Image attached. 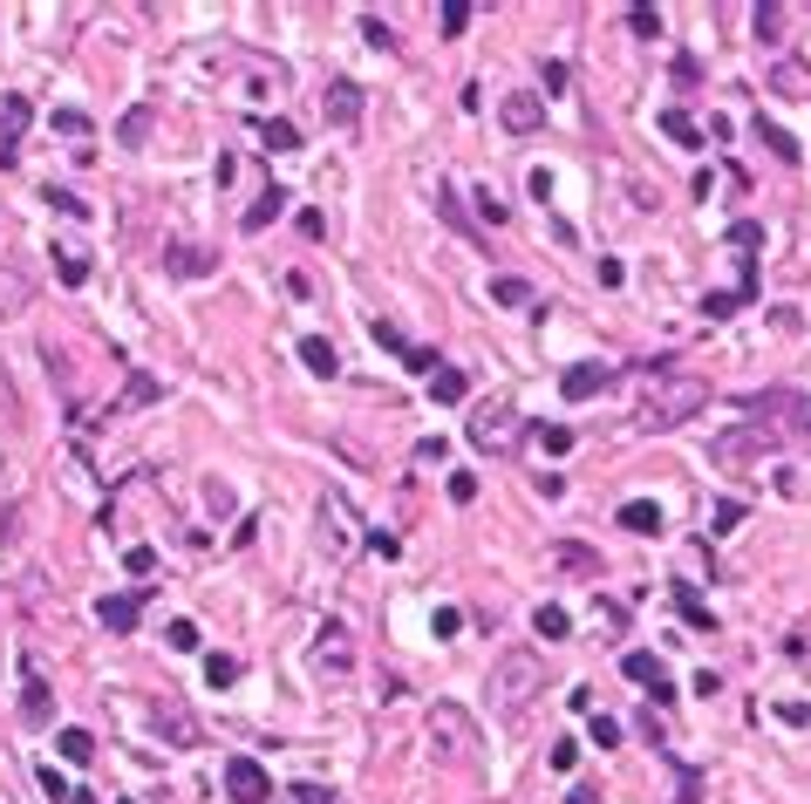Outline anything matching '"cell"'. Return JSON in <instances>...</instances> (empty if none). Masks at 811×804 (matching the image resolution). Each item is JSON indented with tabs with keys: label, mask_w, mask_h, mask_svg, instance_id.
Returning <instances> with one entry per match:
<instances>
[{
	"label": "cell",
	"mask_w": 811,
	"mask_h": 804,
	"mask_svg": "<svg viewBox=\"0 0 811 804\" xmlns=\"http://www.w3.org/2000/svg\"><path fill=\"white\" fill-rule=\"evenodd\" d=\"M28 116H34V109H28V96H21V89H14L8 103H0V150H14V144H21V130H28Z\"/></svg>",
	"instance_id": "obj_22"
},
{
	"label": "cell",
	"mask_w": 811,
	"mask_h": 804,
	"mask_svg": "<svg viewBox=\"0 0 811 804\" xmlns=\"http://www.w3.org/2000/svg\"><path fill=\"white\" fill-rule=\"evenodd\" d=\"M280 212H287V191L273 184V191H260V205H246V219H239V225H246V232H266Z\"/></svg>",
	"instance_id": "obj_24"
},
{
	"label": "cell",
	"mask_w": 811,
	"mask_h": 804,
	"mask_svg": "<svg viewBox=\"0 0 811 804\" xmlns=\"http://www.w3.org/2000/svg\"><path fill=\"white\" fill-rule=\"evenodd\" d=\"M239 675H246V668H239V655H206V681H212V689H232Z\"/></svg>",
	"instance_id": "obj_35"
},
{
	"label": "cell",
	"mask_w": 811,
	"mask_h": 804,
	"mask_svg": "<svg viewBox=\"0 0 811 804\" xmlns=\"http://www.w3.org/2000/svg\"><path fill=\"white\" fill-rule=\"evenodd\" d=\"M124 567H130V573H150V567H157V552H150V546H130V552H124Z\"/></svg>",
	"instance_id": "obj_55"
},
{
	"label": "cell",
	"mask_w": 811,
	"mask_h": 804,
	"mask_svg": "<svg viewBox=\"0 0 811 804\" xmlns=\"http://www.w3.org/2000/svg\"><path fill=\"white\" fill-rule=\"evenodd\" d=\"M320 546H328L335 559L355 546V505L341 491H320Z\"/></svg>",
	"instance_id": "obj_9"
},
{
	"label": "cell",
	"mask_w": 811,
	"mask_h": 804,
	"mask_svg": "<svg viewBox=\"0 0 811 804\" xmlns=\"http://www.w3.org/2000/svg\"><path fill=\"white\" fill-rule=\"evenodd\" d=\"M546 689V662L533 655V648H512V655H498V668H492V702H498V716H525L533 709V696Z\"/></svg>",
	"instance_id": "obj_2"
},
{
	"label": "cell",
	"mask_w": 811,
	"mask_h": 804,
	"mask_svg": "<svg viewBox=\"0 0 811 804\" xmlns=\"http://www.w3.org/2000/svg\"><path fill=\"white\" fill-rule=\"evenodd\" d=\"M607 382H614V369H607V361H580V369L559 375V395H566V402H587V395H600Z\"/></svg>",
	"instance_id": "obj_16"
},
{
	"label": "cell",
	"mask_w": 811,
	"mask_h": 804,
	"mask_svg": "<svg viewBox=\"0 0 811 804\" xmlns=\"http://www.w3.org/2000/svg\"><path fill=\"white\" fill-rule=\"evenodd\" d=\"M662 130H668L682 150H703V130H696V116H688V109H662Z\"/></svg>",
	"instance_id": "obj_27"
},
{
	"label": "cell",
	"mask_w": 811,
	"mask_h": 804,
	"mask_svg": "<svg viewBox=\"0 0 811 804\" xmlns=\"http://www.w3.org/2000/svg\"><path fill=\"white\" fill-rule=\"evenodd\" d=\"M552 567H566V573H587V580H593V573H600V559H593L587 546H552Z\"/></svg>",
	"instance_id": "obj_29"
},
{
	"label": "cell",
	"mask_w": 811,
	"mask_h": 804,
	"mask_svg": "<svg viewBox=\"0 0 811 804\" xmlns=\"http://www.w3.org/2000/svg\"><path fill=\"white\" fill-rule=\"evenodd\" d=\"M628 28H634V34H647V42H655V34H662V14H655V8H628Z\"/></svg>",
	"instance_id": "obj_45"
},
{
	"label": "cell",
	"mask_w": 811,
	"mask_h": 804,
	"mask_svg": "<svg viewBox=\"0 0 811 804\" xmlns=\"http://www.w3.org/2000/svg\"><path fill=\"white\" fill-rule=\"evenodd\" d=\"M157 737H165L171 750H198V743H206V730H198V716L185 709V696H165V702H157Z\"/></svg>",
	"instance_id": "obj_10"
},
{
	"label": "cell",
	"mask_w": 811,
	"mask_h": 804,
	"mask_svg": "<svg viewBox=\"0 0 811 804\" xmlns=\"http://www.w3.org/2000/svg\"><path fill=\"white\" fill-rule=\"evenodd\" d=\"M675 600H682V614H688V627H703V634H716V621H709V607L688 586H675Z\"/></svg>",
	"instance_id": "obj_41"
},
{
	"label": "cell",
	"mask_w": 811,
	"mask_h": 804,
	"mask_svg": "<svg viewBox=\"0 0 811 804\" xmlns=\"http://www.w3.org/2000/svg\"><path fill=\"white\" fill-rule=\"evenodd\" d=\"M778 451V430L770 423H737V430H716L709 436V457L716 464H750V457H770Z\"/></svg>",
	"instance_id": "obj_5"
},
{
	"label": "cell",
	"mask_w": 811,
	"mask_h": 804,
	"mask_svg": "<svg viewBox=\"0 0 811 804\" xmlns=\"http://www.w3.org/2000/svg\"><path fill=\"white\" fill-rule=\"evenodd\" d=\"M287 797H294V804H335V791H320V784H294Z\"/></svg>",
	"instance_id": "obj_53"
},
{
	"label": "cell",
	"mask_w": 811,
	"mask_h": 804,
	"mask_svg": "<svg viewBox=\"0 0 811 804\" xmlns=\"http://www.w3.org/2000/svg\"><path fill=\"white\" fill-rule=\"evenodd\" d=\"M750 28H757V42H784V34H778L784 28V8H778V0H763V8L750 14Z\"/></svg>",
	"instance_id": "obj_33"
},
{
	"label": "cell",
	"mask_w": 811,
	"mask_h": 804,
	"mask_svg": "<svg viewBox=\"0 0 811 804\" xmlns=\"http://www.w3.org/2000/svg\"><path fill=\"white\" fill-rule=\"evenodd\" d=\"M55 743H62V757H69V763H89V757H96V737H89V730H62Z\"/></svg>",
	"instance_id": "obj_37"
},
{
	"label": "cell",
	"mask_w": 811,
	"mask_h": 804,
	"mask_svg": "<svg viewBox=\"0 0 811 804\" xmlns=\"http://www.w3.org/2000/svg\"><path fill=\"white\" fill-rule=\"evenodd\" d=\"M757 239H763V225H757V219H744V225H729V246H757Z\"/></svg>",
	"instance_id": "obj_54"
},
{
	"label": "cell",
	"mask_w": 811,
	"mask_h": 804,
	"mask_svg": "<svg viewBox=\"0 0 811 804\" xmlns=\"http://www.w3.org/2000/svg\"><path fill=\"white\" fill-rule=\"evenodd\" d=\"M423 730H430V757L436 763H471L477 757V716L464 702H436Z\"/></svg>",
	"instance_id": "obj_3"
},
{
	"label": "cell",
	"mask_w": 811,
	"mask_h": 804,
	"mask_svg": "<svg viewBox=\"0 0 811 804\" xmlns=\"http://www.w3.org/2000/svg\"><path fill=\"white\" fill-rule=\"evenodd\" d=\"M55 130L62 137H89V116L83 109H55Z\"/></svg>",
	"instance_id": "obj_48"
},
{
	"label": "cell",
	"mask_w": 811,
	"mask_h": 804,
	"mask_svg": "<svg viewBox=\"0 0 811 804\" xmlns=\"http://www.w3.org/2000/svg\"><path fill=\"white\" fill-rule=\"evenodd\" d=\"M525 436H533V444H539L546 457H559V451H573V430H566V423H539V430H525Z\"/></svg>",
	"instance_id": "obj_30"
},
{
	"label": "cell",
	"mask_w": 811,
	"mask_h": 804,
	"mask_svg": "<svg viewBox=\"0 0 811 804\" xmlns=\"http://www.w3.org/2000/svg\"><path fill=\"white\" fill-rule=\"evenodd\" d=\"M436 28H443V34H464V28H471V0H443V8H436Z\"/></svg>",
	"instance_id": "obj_38"
},
{
	"label": "cell",
	"mask_w": 811,
	"mask_h": 804,
	"mask_svg": "<svg viewBox=\"0 0 811 804\" xmlns=\"http://www.w3.org/2000/svg\"><path fill=\"white\" fill-rule=\"evenodd\" d=\"M55 266H62L69 287H83V279H89V253L83 246H55Z\"/></svg>",
	"instance_id": "obj_32"
},
{
	"label": "cell",
	"mask_w": 811,
	"mask_h": 804,
	"mask_svg": "<svg viewBox=\"0 0 811 804\" xmlns=\"http://www.w3.org/2000/svg\"><path fill=\"white\" fill-rule=\"evenodd\" d=\"M566 804H600V791L593 784H573V797H566Z\"/></svg>",
	"instance_id": "obj_60"
},
{
	"label": "cell",
	"mask_w": 811,
	"mask_h": 804,
	"mask_svg": "<svg viewBox=\"0 0 811 804\" xmlns=\"http://www.w3.org/2000/svg\"><path fill=\"white\" fill-rule=\"evenodd\" d=\"M498 124H505L512 137H533V130L546 124V96H539V89H512V96L498 103Z\"/></svg>",
	"instance_id": "obj_11"
},
{
	"label": "cell",
	"mask_w": 811,
	"mask_h": 804,
	"mask_svg": "<svg viewBox=\"0 0 811 804\" xmlns=\"http://www.w3.org/2000/svg\"><path fill=\"white\" fill-rule=\"evenodd\" d=\"M457 627H464V614H457V607H436V614H430V634H436V641H451Z\"/></svg>",
	"instance_id": "obj_46"
},
{
	"label": "cell",
	"mask_w": 811,
	"mask_h": 804,
	"mask_svg": "<svg viewBox=\"0 0 811 804\" xmlns=\"http://www.w3.org/2000/svg\"><path fill=\"white\" fill-rule=\"evenodd\" d=\"M593 614H600V627H607V634H621V627H628V607H621V600H593Z\"/></svg>",
	"instance_id": "obj_43"
},
{
	"label": "cell",
	"mask_w": 811,
	"mask_h": 804,
	"mask_svg": "<svg viewBox=\"0 0 811 804\" xmlns=\"http://www.w3.org/2000/svg\"><path fill=\"white\" fill-rule=\"evenodd\" d=\"M21 402H14V382H8V369H0V416H14Z\"/></svg>",
	"instance_id": "obj_59"
},
{
	"label": "cell",
	"mask_w": 811,
	"mask_h": 804,
	"mask_svg": "<svg viewBox=\"0 0 811 804\" xmlns=\"http://www.w3.org/2000/svg\"><path fill=\"white\" fill-rule=\"evenodd\" d=\"M471 395V382H464V369H451V361H443V369L430 375V402H464Z\"/></svg>",
	"instance_id": "obj_26"
},
{
	"label": "cell",
	"mask_w": 811,
	"mask_h": 804,
	"mask_svg": "<svg viewBox=\"0 0 811 804\" xmlns=\"http://www.w3.org/2000/svg\"><path fill=\"white\" fill-rule=\"evenodd\" d=\"M492 300H498V307H533V287H525L518 273H498V279H492Z\"/></svg>",
	"instance_id": "obj_28"
},
{
	"label": "cell",
	"mask_w": 811,
	"mask_h": 804,
	"mask_svg": "<svg viewBox=\"0 0 811 804\" xmlns=\"http://www.w3.org/2000/svg\"><path fill=\"white\" fill-rule=\"evenodd\" d=\"M737 307H744L737 294H703V314H709V320H729V314H737Z\"/></svg>",
	"instance_id": "obj_49"
},
{
	"label": "cell",
	"mask_w": 811,
	"mask_h": 804,
	"mask_svg": "<svg viewBox=\"0 0 811 804\" xmlns=\"http://www.w3.org/2000/svg\"><path fill=\"white\" fill-rule=\"evenodd\" d=\"M260 144H266V150H280V157H287V150H301V130L287 124V116H273V124L260 130Z\"/></svg>",
	"instance_id": "obj_31"
},
{
	"label": "cell",
	"mask_w": 811,
	"mask_h": 804,
	"mask_svg": "<svg viewBox=\"0 0 811 804\" xmlns=\"http://www.w3.org/2000/svg\"><path fill=\"white\" fill-rule=\"evenodd\" d=\"M471 444H477L484 457H518V444H525V416L505 410V402H484V410L471 416Z\"/></svg>",
	"instance_id": "obj_4"
},
{
	"label": "cell",
	"mask_w": 811,
	"mask_h": 804,
	"mask_svg": "<svg viewBox=\"0 0 811 804\" xmlns=\"http://www.w3.org/2000/svg\"><path fill=\"white\" fill-rule=\"evenodd\" d=\"M621 675H628V681H641V689H655V702H668V696H675V689H668L662 655H647V648H634V655L621 662Z\"/></svg>",
	"instance_id": "obj_18"
},
{
	"label": "cell",
	"mask_w": 811,
	"mask_h": 804,
	"mask_svg": "<svg viewBox=\"0 0 811 804\" xmlns=\"http://www.w3.org/2000/svg\"><path fill=\"white\" fill-rule=\"evenodd\" d=\"M62 804H96V797H89V791H69V797H62Z\"/></svg>",
	"instance_id": "obj_62"
},
{
	"label": "cell",
	"mask_w": 811,
	"mask_h": 804,
	"mask_svg": "<svg viewBox=\"0 0 811 804\" xmlns=\"http://www.w3.org/2000/svg\"><path fill=\"white\" fill-rule=\"evenodd\" d=\"M150 130H157V109H150V103H137L124 124H116V137H124L130 150H144V144H150Z\"/></svg>",
	"instance_id": "obj_25"
},
{
	"label": "cell",
	"mask_w": 811,
	"mask_h": 804,
	"mask_svg": "<svg viewBox=\"0 0 811 804\" xmlns=\"http://www.w3.org/2000/svg\"><path fill=\"white\" fill-rule=\"evenodd\" d=\"M165 641H171L178 655H191V648H198V627H191V621H171V627H165Z\"/></svg>",
	"instance_id": "obj_47"
},
{
	"label": "cell",
	"mask_w": 811,
	"mask_h": 804,
	"mask_svg": "<svg viewBox=\"0 0 811 804\" xmlns=\"http://www.w3.org/2000/svg\"><path fill=\"white\" fill-rule=\"evenodd\" d=\"M763 89H770V96H784V103H804V96H811V68H804L798 55H784L778 68L763 75Z\"/></svg>",
	"instance_id": "obj_15"
},
{
	"label": "cell",
	"mask_w": 811,
	"mask_h": 804,
	"mask_svg": "<svg viewBox=\"0 0 811 804\" xmlns=\"http://www.w3.org/2000/svg\"><path fill=\"white\" fill-rule=\"evenodd\" d=\"M165 273H178V279H212V273H219V253L198 246V239H178V246L165 253Z\"/></svg>",
	"instance_id": "obj_13"
},
{
	"label": "cell",
	"mask_w": 811,
	"mask_h": 804,
	"mask_svg": "<svg viewBox=\"0 0 811 804\" xmlns=\"http://www.w3.org/2000/svg\"><path fill=\"white\" fill-rule=\"evenodd\" d=\"M144 607H150V586H137V593H109L103 607H96V621H103L109 634H130V627L144 621Z\"/></svg>",
	"instance_id": "obj_14"
},
{
	"label": "cell",
	"mask_w": 811,
	"mask_h": 804,
	"mask_svg": "<svg viewBox=\"0 0 811 804\" xmlns=\"http://www.w3.org/2000/svg\"><path fill=\"white\" fill-rule=\"evenodd\" d=\"M49 205H55V212H69V219H83V212H89V205H83V198H75V191H49Z\"/></svg>",
	"instance_id": "obj_52"
},
{
	"label": "cell",
	"mask_w": 811,
	"mask_h": 804,
	"mask_svg": "<svg viewBox=\"0 0 811 804\" xmlns=\"http://www.w3.org/2000/svg\"><path fill=\"white\" fill-rule=\"evenodd\" d=\"M539 83H546V96H559V89H566V62H546Z\"/></svg>",
	"instance_id": "obj_57"
},
{
	"label": "cell",
	"mask_w": 811,
	"mask_h": 804,
	"mask_svg": "<svg viewBox=\"0 0 811 804\" xmlns=\"http://www.w3.org/2000/svg\"><path fill=\"white\" fill-rule=\"evenodd\" d=\"M225 797L232 804H273V777L260 757H225Z\"/></svg>",
	"instance_id": "obj_7"
},
{
	"label": "cell",
	"mask_w": 811,
	"mask_h": 804,
	"mask_svg": "<svg viewBox=\"0 0 811 804\" xmlns=\"http://www.w3.org/2000/svg\"><path fill=\"white\" fill-rule=\"evenodd\" d=\"M763 410H784V430H778V444H798L811 451V395H784V389H770V395H750V416L763 423Z\"/></svg>",
	"instance_id": "obj_6"
},
{
	"label": "cell",
	"mask_w": 811,
	"mask_h": 804,
	"mask_svg": "<svg viewBox=\"0 0 811 804\" xmlns=\"http://www.w3.org/2000/svg\"><path fill=\"white\" fill-rule=\"evenodd\" d=\"M477 219H484V225H505V205H498V198H492V191H484V198H477Z\"/></svg>",
	"instance_id": "obj_56"
},
{
	"label": "cell",
	"mask_w": 811,
	"mask_h": 804,
	"mask_svg": "<svg viewBox=\"0 0 811 804\" xmlns=\"http://www.w3.org/2000/svg\"><path fill=\"white\" fill-rule=\"evenodd\" d=\"M546 763H552V771H573V763H580V743H552Z\"/></svg>",
	"instance_id": "obj_50"
},
{
	"label": "cell",
	"mask_w": 811,
	"mask_h": 804,
	"mask_svg": "<svg viewBox=\"0 0 811 804\" xmlns=\"http://www.w3.org/2000/svg\"><path fill=\"white\" fill-rule=\"evenodd\" d=\"M533 627H539L546 641H566V634H573V614H566V607H539V614H533Z\"/></svg>",
	"instance_id": "obj_36"
},
{
	"label": "cell",
	"mask_w": 811,
	"mask_h": 804,
	"mask_svg": "<svg viewBox=\"0 0 811 804\" xmlns=\"http://www.w3.org/2000/svg\"><path fill=\"white\" fill-rule=\"evenodd\" d=\"M21 307H34V279H28V266H0V320H14Z\"/></svg>",
	"instance_id": "obj_19"
},
{
	"label": "cell",
	"mask_w": 811,
	"mask_h": 804,
	"mask_svg": "<svg viewBox=\"0 0 811 804\" xmlns=\"http://www.w3.org/2000/svg\"><path fill=\"white\" fill-rule=\"evenodd\" d=\"M301 361H307V375H320V382H335V375H341L335 341H320V335H307V341H301Z\"/></svg>",
	"instance_id": "obj_20"
},
{
	"label": "cell",
	"mask_w": 811,
	"mask_h": 804,
	"mask_svg": "<svg viewBox=\"0 0 811 804\" xmlns=\"http://www.w3.org/2000/svg\"><path fill=\"white\" fill-rule=\"evenodd\" d=\"M587 737H593L600 750H614V743H621V722H614V716H600V709H593V716H587Z\"/></svg>",
	"instance_id": "obj_40"
},
{
	"label": "cell",
	"mask_w": 811,
	"mask_h": 804,
	"mask_svg": "<svg viewBox=\"0 0 811 804\" xmlns=\"http://www.w3.org/2000/svg\"><path fill=\"white\" fill-rule=\"evenodd\" d=\"M451 498H457V505L477 498V477H471V470H451Z\"/></svg>",
	"instance_id": "obj_51"
},
{
	"label": "cell",
	"mask_w": 811,
	"mask_h": 804,
	"mask_svg": "<svg viewBox=\"0 0 811 804\" xmlns=\"http://www.w3.org/2000/svg\"><path fill=\"white\" fill-rule=\"evenodd\" d=\"M144 402H157V382L150 375H130V389H124V402H116L109 416H130V410H144Z\"/></svg>",
	"instance_id": "obj_34"
},
{
	"label": "cell",
	"mask_w": 811,
	"mask_h": 804,
	"mask_svg": "<svg viewBox=\"0 0 811 804\" xmlns=\"http://www.w3.org/2000/svg\"><path fill=\"white\" fill-rule=\"evenodd\" d=\"M8 539H14V505H8V511H0V546H8Z\"/></svg>",
	"instance_id": "obj_61"
},
{
	"label": "cell",
	"mask_w": 811,
	"mask_h": 804,
	"mask_svg": "<svg viewBox=\"0 0 811 804\" xmlns=\"http://www.w3.org/2000/svg\"><path fill=\"white\" fill-rule=\"evenodd\" d=\"M757 144H770V157H778V165H798V157H804V144H798L791 130H778V124H763V116H757Z\"/></svg>",
	"instance_id": "obj_23"
},
{
	"label": "cell",
	"mask_w": 811,
	"mask_h": 804,
	"mask_svg": "<svg viewBox=\"0 0 811 804\" xmlns=\"http://www.w3.org/2000/svg\"><path fill=\"white\" fill-rule=\"evenodd\" d=\"M320 116H328L335 130H355L361 124V83H348V75L328 83V89H320Z\"/></svg>",
	"instance_id": "obj_12"
},
{
	"label": "cell",
	"mask_w": 811,
	"mask_h": 804,
	"mask_svg": "<svg viewBox=\"0 0 811 804\" xmlns=\"http://www.w3.org/2000/svg\"><path fill=\"white\" fill-rule=\"evenodd\" d=\"M361 34H369V49H382V55L396 49V28H389L382 14H369V21H361Z\"/></svg>",
	"instance_id": "obj_42"
},
{
	"label": "cell",
	"mask_w": 811,
	"mask_h": 804,
	"mask_svg": "<svg viewBox=\"0 0 811 804\" xmlns=\"http://www.w3.org/2000/svg\"><path fill=\"white\" fill-rule=\"evenodd\" d=\"M417 464H443V436H423V444H417Z\"/></svg>",
	"instance_id": "obj_58"
},
{
	"label": "cell",
	"mask_w": 811,
	"mask_h": 804,
	"mask_svg": "<svg viewBox=\"0 0 811 804\" xmlns=\"http://www.w3.org/2000/svg\"><path fill=\"white\" fill-rule=\"evenodd\" d=\"M621 526H628L634 539H655V532H662V505H647V498H628V505H621Z\"/></svg>",
	"instance_id": "obj_21"
},
{
	"label": "cell",
	"mask_w": 811,
	"mask_h": 804,
	"mask_svg": "<svg viewBox=\"0 0 811 804\" xmlns=\"http://www.w3.org/2000/svg\"><path fill=\"white\" fill-rule=\"evenodd\" d=\"M314 668L328 675V681H348V675H355V641H348V627H341V621L320 627V641H314Z\"/></svg>",
	"instance_id": "obj_8"
},
{
	"label": "cell",
	"mask_w": 811,
	"mask_h": 804,
	"mask_svg": "<svg viewBox=\"0 0 811 804\" xmlns=\"http://www.w3.org/2000/svg\"><path fill=\"white\" fill-rule=\"evenodd\" d=\"M436 212H443V219H451L457 232H471V219H464V205H457V191H443V184H436Z\"/></svg>",
	"instance_id": "obj_44"
},
{
	"label": "cell",
	"mask_w": 811,
	"mask_h": 804,
	"mask_svg": "<svg viewBox=\"0 0 811 804\" xmlns=\"http://www.w3.org/2000/svg\"><path fill=\"white\" fill-rule=\"evenodd\" d=\"M709 410V382L688 375V369H668V361H647V395H641V423L647 430H675L688 416Z\"/></svg>",
	"instance_id": "obj_1"
},
{
	"label": "cell",
	"mask_w": 811,
	"mask_h": 804,
	"mask_svg": "<svg viewBox=\"0 0 811 804\" xmlns=\"http://www.w3.org/2000/svg\"><path fill=\"white\" fill-rule=\"evenodd\" d=\"M21 722H28V730H49V722H55V696H49V681L34 675V668L21 681Z\"/></svg>",
	"instance_id": "obj_17"
},
{
	"label": "cell",
	"mask_w": 811,
	"mask_h": 804,
	"mask_svg": "<svg viewBox=\"0 0 811 804\" xmlns=\"http://www.w3.org/2000/svg\"><path fill=\"white\" fill-rule=\"evenodd\" d=\"M737 526H744V505H737V498H723V505L709 511V532L723 539V532H737Z\"/></svg>",
	"instance_id": "obj_39"
}]
</instances>
